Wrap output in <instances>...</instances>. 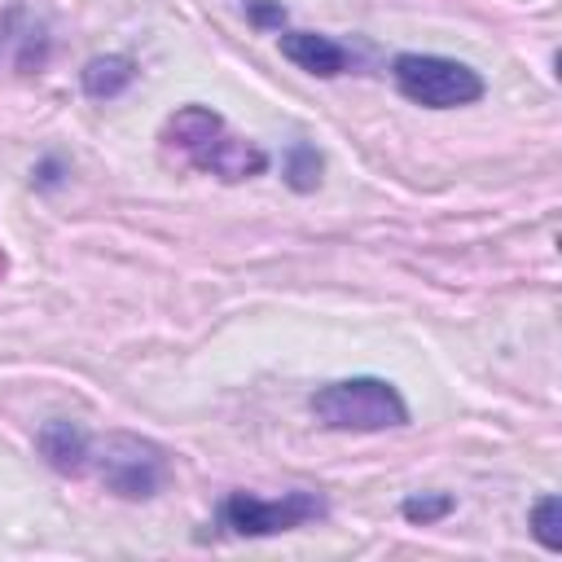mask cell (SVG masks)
<instances>
[{
	"label": "cell",
	"mask_w": 562,
	"mask_h": 562,
	"mask_svg": "<svg viewBox=\"0 0 562 562\" xmlns=\"http://www.w3.org/2000/svg\"><path fill=\"white\" fill-rule=\"evenodd\" d=\"M246 18H250L255 26H277V31H281L285 9H281L277 0H250V4H246Z\"/></svg>",
	"instance_id": "cell-12"
},
{
	"label": "cell",
	"mask_w": 562,
	"mask_h": 562,
	"mask_svg": "<svg viewBox=\"0 0 562 562\" xmlns=\"http://www.w3.org/2000/svg\"><path fill=\"white\" fill-rule=\"evenodd\" d=\"M531 536H536L549 553L562 549V501H558L553 492L536 501V509H531Z\"/></svg>",
	"instance_id": "cell-10"
},
{
	"label": "cell",
	"mask_w": 562,
	"mask_h": 562,
	"mask_svg": "<svg viewBox=\"0 0 562 562\" xmlns=\"http://www.w3.org/2000/svg\"><path fill=\"white\" fill-rule=\"evenodd\" d=\"M312 518H325V496L316 492H285V496H255V492H233L220 505V527H228L233 536H281L294 531Z\"/></svg>",
	"instance_id": "cell-5"
},
{
	"label": "cell",
	"mask_w": 562,
	"mask_h": 562,
	"mask_svg": "<svg viewBox=\"0 0 562 562\" xmlns=\"http://www.w3.org/2000/svg\"><path fill=\"white\" fill-rule=\"evenodd\" d=\"M452 505H457V501H452L448 492H422V496H408V501L400 505V514H404L408 522H422V527H426V522L448 518V514H452Z\"/></svg>",
	"instance_id": "cell-11"
},
{
	"label": "cell",
	"mask_w": 562,
	"mask_h": 562,
	"mask_svg": "<svg viewBox=\"0 0 562 562\" xmlns=\"http://www.w3.org/2000/svg\"><path fill=\"white\" fill-rule=\"evenodd\" d=\"M391 79L400 88V97H408L413 105L426 110H457V105H474L483 97V75L457 57H439V53H400L391 61Z\"/></svg>",
	"instance_id": "cell-3"
},
{
	"label": "cell",
	"mask_w": 562,
	"mask_h": 562,
	"mask_svg": "<svg viewBox=\"0 0 562 562\" xmlns=\"http://www.w3.org/2000/svg\"><path fill=\"white\" fill-rule=\"evenodd\" d=\"M35 448H40V457H44V461H48L57 474H83V470H88L92 439H88V435H83L75 422L53 417V422H44V426H40Z\"/></svg>",
	"instance_id": "cell-7"
},
{
	"label": "cell",
	"mask_w": 562,
	"mask_h": 562,
	"mask_svg": "<svg viewBox=\"0 0 562 562\" xmlns=\"http://www.w3.org/2000/svg\"><path fill=\"white\" fill-rule=\"evenodd\" d=\"M162 145L176 149L189 167H198V171H206V176H220V180H228V184L255 180V176L268 171V154H263L255 140L237 136V132H233L215 110H206V105H180V110L162 123Z\"/></svg>",
	"instance_id": "cell-1"
},
{
	"label": "cell",
	"mask_w": 562,
	"mask_h": 562,
	"mask_svg": "<svg viewBox=\"0 0 562 562\" xmlns=\"http://www.w3.org/2000/svg\"><path fill=\"white\" fill-rule=\"evenodd\" d=\"M88 465L97 470V479L105 483V492H114L123 501H149L167 483V452L154 439L127 435V430L105 435V439H92Z\"/></svg>",
	"instance_id": "cell-4"
},
{
	"label": "cell",
	"mask_w": 562,
	"mask_h": 562,
	"mask_svg": "<svg viewBox=\"0 0 562 562\" xmlns=\"http://www.w3.org/2000/svg\"><path fill=\"white\" fill-rule=\"evenodd\" d=\"M277 44H281V57H290L307 75L334 79V75L351 70V53L338 40H329V35H316V31H281Z\"/></svg>",
	"instance_id": "cell-6"
},
{
	"label": "cell",
	"mask_w": 562,
	"mask_h": 562,
	"mask_svg": "<svg viewBox=\"0 0 562 562\" xmlns=\"http://www.w3.org/2000/svg\"><path fill=\"white\" fill-rule=\"evenodd\" d=\"M57 171H61V162H57V158H48V162L35 171V184H44V189H48V184H57V180H61Z\"/></svg>",
	"instance_id": "cell-13"
},
{
	"label": "cell",
	"mask_w": 562,
	"mask_h": 562,
	"mask_svg": "<svg viewBox=\"0 0 562 562\" xmlns=\"http://www.w3.org/2000/svg\"><path fill=\"white\" fill-rule=\"evenodd\" d=\"M312 417L325 430H356V435H373V430H395L408 426V404L404 395L386 382V378H342V382H325L316 386V395L307 400Z\"/></svg>",
	"instance_id": "cell-2"
},
{
	"label": "cell",
	"mask_w": 562,
	"mask_h": 562,
	"mask_svg": "<svg viewBox=\"0 0 562 562\" xmlns=\"http://www.w3.org/2000/svg\"><path fill=\"white\" fill-rule=\"evenodd\" d=\"M285 184L294 193H312L321 184V154L307 145V140H294L285 149Z\"/></svg>",
	"instance_id": "cell-9"
},
{
	"label": "cell",
	"mask_w": 562,
	"mask_h": 562,
	"mask_svg": "<svg viewBox=\"0 0 562 562\" xmlns=\"http://www.w3.org/2000/svg\"><path fill=\"white\" fill-rule=\"evenodd\" d=\"M132 79H136V61L123 57V53L92 57V61L79 70V83H83V92H88L92 101H110V97H119L123 88H132Z\"/></svg>",
	"instance_id": "cell-8"
}]
</instances>
